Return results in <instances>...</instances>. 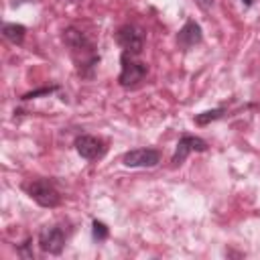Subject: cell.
Masks as SVG:
<instances>
[{
	"label": "cell",
	"mask_w": 260,
	"mask_h": 260,
	"mask_svg": "<svg viewBox=\"0 0 260 260\" xmlns=\"http://www.w3.org/2000/svg\"><path fill=\"white\" fill-rule=\"evenodd\" d=\"M63 45L67 47L73 63H75V71L79 77L91 79L95 73V67L100 63V55L95 51V45L91 43V39L79 30L77 26H67L61 35Z\"/></svg>",
	"instance_id": "cell-1"
},
{
	"label": "cell",
	"mask_w": 260,
	"mask_h": 260,
	"mask_svg": "<svg viewBox=\"0 0 260 260\" xmlns=\"http://www.w3.org/2000/svg\"><path fill=\"white\" fill-rule=\"evenodd\" d=\"M22 189L41 207L53 209V207H59L61 205V193H59V189H57V185H55L53 179H32V181L24 183Z\"/></svg>",
	"instance_id": "cell-2"
},
{
	"label": "cell",
	"mask_w": 260,
	"mask_h": 260,
	"mask_svg": "<svg viewBox=\"0 0 260 260\" xmlns=\"http://www.w3.org/2000/svg\"><path fill=\"white\" fill-rule=\"evenodd\" d=\"M148 73V65L144 61H138L136 55L122 51L120 55V75L118 83L122 87H136Z\"/></svg>",
	"instance_id": "cell-3"
},
{
	"label": "cell",
	"mask_w": 260,
	"mask_h": 260,
	"mask_svg": "<svg viewBox=\"0 0 260 260\" xmlns=\"http://www.w3.org/2000/svg\"><path fill=\"white\" fill-rule=\"evenodd\" d=\"M116 43L126 51V53H132V55H140L142 49H144V41H146V32L138 26V24H132V22H126L122 24L116 35H114Z\"/></svg>",
	"instance_id": "cell-4"
},
{
	"label": "cell",
	"mask_w": 260,
	"mask_h": 260,
	"mask_svg": "<svg viewBox=\"0 0 260 260\" xmlns=\"http://www.w3.org/2000/svg\"><path fill=\"white\" fill-rule=\"evenodd\" d=\"M67 242V232L63 225H45L39 232V248L45 254H61Z\"/></svg>",
	"instance_id": "cell-5"
},
{
	"label": "cell",
	"mask_w": 260,
	"mask_h": 260,
	"mask_svg": "<svg viewBox=\"0 0 260 260\" xmlns=\"http://www.w3.org/2000/svg\"><path fill=\"white\" fill-rule=\"evenodd\" d=\"M160 162V152L156 148H132L122 156V165L130 169H152Z\"/></svg>",
	"instance_id": "cell-6"
},
{
	"label": "cell",
	"mask_w": 260,
	"mask_h": 260,
	"mask_svg": "<svg viewBox=\"0 0 260 260\" xmlns=\"http://www.w3.org/2000/svg\"><path fill=\"white\" fill-rule=\"evenodd\" d=\"M73 146H75L77 154H79L81 158H85V160L102 158V156L106 154V150H108L106 142H104L102 138H98V136H91V134H81V136H77L75 142H73Z\"/></svg>",
	"instance_id": "cell-7"
},
{
	"label": "cell",
	"mask_w": 260,
	"mask_h": 260,
	"mask_svg": "<svg viewBox=\"0 0 260 260\" xmlns=\"http://www.w3.org/2000/svg\"><path fill=\"white\" fill-rule=\"evenodd\" d=\"M207 148H209V144L203 140V138H199V136H191V134H185V136H181L179 138V142H177V148H175V152H173V158H171V162H173V167H179L191 152H207Z\"/></svg>",
	"instance_id": "cell-8"
},
{
	"label": "cell",
	"mask_w": 260,
	"mask_h": 260,
	"mask_svg": "<svg viewBox=\"0 0 260 260\" xmlns=\"http://www.w3.org/2000/svg\"><path fill=\"white\" fill-rule=\"evenodd\" d=\"M201 41H203V30H201V26H199L195 20H187V22L181 26V30L177 32V45H179V49H183V51L193 49V47L199 45Z\"/></svg>",
	"instance_id": "cell-9"
},
{
	"label": "cell",
	"mask_w": 260,
	"mask_h": 260,
	"mask_svg": "<svg viewBox=\"0 0 260 260\" xmlns=\"http://www.w3.org/2000/svg\"><path fill=\"white\" fill-rule=\"evenodd\" d=\"M2 37L10 41L12 45H22L26 37V26L16 24V22H4L2 24Z\"/></svg>",
	"instance_id": "cell-10"
},
{
	"label": "cell",
	"mask_w": 260,
	"mask_h": 260,
	"mask_svg": "<svg viewBox=\"0 0 260 260\" xmlns=\"http://www.w3.org/2000/svg\"><path fill=\"white\" fill-rule=\"evenodd\" d=\"M223 114H225V108H213V110H205V112L197 114L193 120H195L197 126H207L209 122H215V120L223 118Z\"/></svg>",
	"instance_id": "cell-11"
},
{
	"label": "cell",
	"mask_w": 260,
	"mask_h": 260,
	"mask_svg": "<svg viewBox=\"0 0 260 260\" xmlns=\"http://www.w3.org/2000/svg\"><path fill=\"white\" fill-rule=\"evenodd\" d=\"M91 236H93V240H98V242H104V240H108V236H110V230H108V225H106L104 221H98V219H93V221H91Z\"/></svg>",
	"instance_id": "cell-12"
},
{
	"label": "cell",
	"mask_w": 260,
	"mask_h": 260,
	"mask_svg": "<svg viewBox=\"0 0 260 260\" xmlns=\"http://www.w3.org/2000/svg\"><path fill=\"white\" fill-rule=\"evenodd\" d=\"M57 89H59V85H49V87L32 89V91H26L20 100H22V102H28V100H35V98H41V95H49V93H53V91H57Z\"/></svg>",
	"instance_id": "cell-13"
},
{
	"label": "cell",
	"mask_w": 260,
	"mask_h": 260,
	"mask_svg": "<svg viewBox=\"0 0 260 260\" xmlns=\"http://www.w3.org/2000/svg\"><path fill=\"white\" fill-rule=\"evenodd\" d=\"M28 246H30V240H26L22 246H18V250H16V252H18V256H22V258H26V260H32L35 256H32V252L28 250Z\"/></svg>",
	"instance_id": "cell-14"
},
{
	"label": "cell",
	"mask_w": 260,
	"mask_h": 260,
	"mask_svg": "<svg viewBox=\"0 0 260 260\" xmlns=\"http://www.w3.org/2000/svg\"><path fill=\"white\" fill-rule=\"evenodd\" d=\"M197 2H199V6H201V8H205V10L213 6V0H197Z\"/></svg>",
	"instance_id": "cell-15"
},
{
	"label": "cell",
	"mask_w": 260,
	"mask_h": 260,
	"mask_svg": "<svg viewBox=\"0 0 260 260\" xmlns=\"http://www.w3.org/2000/svg\"><path fill=\"white\" fill-rule=\"evenodd\" d=\"M242 2H244V4H246V6H250V4H252V2H254V0H242Z\"/></svg>",
	"instance_id": "cell-16"
},
{
	"label": "cell",
	"mask_w": 260,
	"mask_h": 260,
	"mask_svg": "<svg viewBox=\"0 0 260 260\" xmlns=\"http://www.w3.org/2000/svg\"><path fill=\"white\" fill-rule=\"evenodd\" d=\"M18 2H35V0H16V4H18Z\"/></svg>",
	"instance_id": "cell-17"
}]
</instances>
